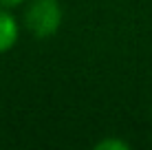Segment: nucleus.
Here are the masks:
<instances>
[{"label": "nucleus", "instance_id": "nucleus-1", "mask_svg": "<svg viewBox=\"0 0 152 150\" xmlns=\"http://www.w3.org/2000/svg\"><path fill=\"white\" fill-rule=\"evenodd\" d=\"M24 24L38 38H51L62 24V7L57 0H31L24 11Z\"/></svg>", "mask_w": 152, "mask_h": 150}, {"label": "nucleus", "instance_id": "nucleus-2", "mask_svg": "<svg viewBox=\"0 0 152 150\" xmlns=\"http://www.w3.org/2000/svg\"><path fill=\"white\" fill-rule=\"evenodd\" d=\"M18 35H20V29L15 18L9 13V9L0 7V53L11 51L18 42Z\"/></svg>", "mask_w": 152, "mask_h": 150}, {"label": "nucleus", "instance_id": "nucleus-3", "mask_svg": "<svg viewBox=\"0 0 152 150\" xmlns=\"http://www.w3.org/2000/svg\"><path fill=\"white\" fill-rule=\"evenodd\" d=\"M95 148L97 150H128L130 146L126 141H121V139H104V141H99Z\"/></svg>", "mask_w": 152, "mask_h": 150}, {"label": "nucleus", "instance_id": "nucleus-4", "mask_svg": "<svg viewBox=\"0 0 152 150\" xmlns=\"http://www.w3.org/2000/svg\"><path fill=\"white\" fill-rule=\"evenodd\" d=\"M22 2H27V0H0V7L2 9H13V7H20Z\"/></svg>", "mask_w": 152, "mask_h": 150}]
</instances>
